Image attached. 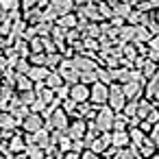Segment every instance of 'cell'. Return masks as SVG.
Listing matches in <instances>:
<instances>
[{
  "label": "cell",
  "instance_id": "1",
  "mask_svg": "<svg viewBox=\"0 0 159 159\" xmlns=\"http://www.w3.org/2000/svg\"><path fill=\"white\" fill-rule=\"evenodd\" d=\"M107 105L116 111V113H120L122 111V107L126 105V96H124V92H122V85L120 83H109V96H107Z\"/></svg>",
  "mask_w": 159,
  "mask_h": 159
},
{
  "label": "cell",
  "instance_id": "2",
  "mask_svg": "<svg viewBox=\"0 0 159 159\" xmlns=\"http://www.w3.org/2000/svg\"><path fill=\"white\" fill-rule=\"evenodd\" d=\"M113 116H116V111H113L109 105H100V107H98V111H96V118H94V124H96V129H98L100 133H107V131H111Z\"/></svg>",
  "mask_w": 159,
  "mask_h": 159
},
{
  "label": "cell",
  "instance_id": "3",
  "mask_svg": "<svg viewBox=\"0 0 159 159\" xmlns=\"http://www.w3.org/2000/svg\"><path fill=\"white\" fill-rule=\"evenodd\" d=\"M107 96H109V85L96 81L89 85V102L98 109L100 105H107Z\"/></svg>",
  "mask_w": 159,
  "mask_h": 159
},
{
  "label": "cell",
  "instance_id": "4",
  "mask_svg": "<svg viewBox=\"0 0 159 159\" xmlns=\"http://www.w3.org/2000/svg\"><path fill=\"white\" fill-rule=\"evenodd\" d=\"M70 61H72V68H74L79 74H83V72H92V70L98 68V61H96L94 57H89V55H76V57H72Z\"/></svg>",
  "mask_w": 159,
  "mask_h": 159
},
{
  "label": "cell",
  "instance_id": "5",
  "mask_svg": "<svg viewBox=\"0 0 159 159\" xmlns=\"http://www.w3.org/2000/svg\"><path fill=\"white\" fill-rule=\"evenodd\" d=\"M85 131H87V124H85L83 118H70V124L66 129V135L70 139H83Z\"/></svg>",
  "mask_w": 159,
  "mask_h": 159
},
{
  "label": "cell",
  "instance_id": "6",
  "mask_svg": "<svg viewBox=\"0 0 159 159\" xmlns=\"http://www.w3.org/2000/svg\"><path fill=\"white\" fill-rule=\"evenodd\" d=\"M22 129L26 131V133H35V131H39V129H44V116L42 113H26L24 118H22Z\"/></svg>",
  "mask_w": 159,
  "mask_h": 159
},
{
  "label": "cell",
  "instance_id": "7",
  "mask_svg": "<svg viewBox=\"0 0 159 159\" xmlns=\"http://www.w3.org/2000/svg\"><path fill=\"white\" fill-rule=\"evenodd\" d=\"M59 74H61V79H63V83H68V85H74V83H79V72L72 68V61L70 59H66V61H61L59 63V70H57Z\"/></svg>",
  "mask_w": 159,
  "mask_h": 159
},
{
  "label": "cell",
  "instance_id": "8",
  "mask_svg": "<svg viewBox=\"0 0 159 159\" xmlns=\"http://www.w3.org/2000/svg\"><path fill=\"white\" fill-rule=\"evenodd\" d=\"M68 98H72L74 102H89V85H85L81 81L70 85V96Z\"/></svg>",
  "mask_w": 159,
  "mask_h": 159
},
{
  "label": "cell",
  "instance_id": "9",
  "mask_svg": "<svg viewBox=\"0 0 159 159\" xmlns=\"http://www.w3.org/2000/svg\"><path fill=\"white\" fill-rule=\"evenodd\" d=\"M122 92H124L126 100H137V98L144 96V85L139 81H129V83L122 85Z\"/></svg>",
  "mask_w": 159,
  "mask_h": 159
},
{
  "label": "cell",
  "instance_id": "10",
  "mask_svg": "<svg viewBox=\"0 0 159 159\" xmlns=\"http://www.w3.org/2000/svg\"><path fill=\"white\" fill-rule=\"evenodd\" d=\"M50 9L59 16H66V13H72L76 7H74V0H50Z\"/></svg>",
  "mask_w": 159,
  "mask_h": 159
},
{
  "label": "cell",
  "instance_id": "11",
  "mask_svg": "<svg viewBox=\"0 0 159 159\" xmlns=\"http://www.w3.org/2000/svg\"><path fill=\"white\" fill-rule=\"evenodd\" d=\"M129 144H131L129 131H111V146L113 148H124Z\"/></svg>",
  "mask_w": 159,
  "mask_h": 159
},
{
  "label": "cell",
  "instance_id": "12",
  "mask_svg": "<svg viewBox=\"0 0 159 159\" xmlns=\"http://www.w3.org/2000/svg\"><path fill=\"white\" fill-rule=\"evenodd\" d=\"M152 37V33L144 26V24H137L135 26V37H133V44H148V39Z\"/></svg>",
  "mask_w": 159,
  "mask_h": 159
},
{
  "label": "cell",
  "instance_id": "13",
  "mask_svg": "<svg viewBox=\"0 0 159 159\" xmlns=\"http://www.w3.org/2000/svg\"><path fill=\"white\" fill-rule=\"evenodd\" d=\"M116 157H118V159H142L139 152H137V148H135L133 144H129V146H124V148H118Z\"/></svg>",
  "mask_w": 159,
  "mask_h": 159
},
{
  "label": "cell",
  "instance_id": "14",
  "mask_svg": "<svg viewBox=\"0 0 159 159\" xmlns=\"http://www.w3.org/2000/svg\"><path fill=\"white\" fill-rule=\"evenodd\" d=\"M48 72H50V70H48L46 66H39V68L35 66V68H31V70H26V74H29V79H31V81H39V83H42V81H44V79L48 76Z\"/></svg>",
  "mask_w": 159,
  "mask_h": 159
},
{
  "label": "cell",
  "instance_id": "15",
  "mask_svg": "<svg viewBox=\"0 0 159 159\" xmlns=\"http://www.w3.org/2000/svg\"><path fill=\"white\" fill-rule=\"evenodd\" d=\"M146 22V13H142L139 9H131V13L126 16V24H131V26H137V24H144Z\"/></svg>",
  "mask_w": 159,
  "mask_h": 159
},
{
  "label": "cell",
  "instance_id": "16",
  "mask_svg": "<svg viewBox=\"0 0 159 159\" xmlns=\"http://www.w3.org/2000/svg\"><path fill=\"white\" fill-rule=\"evenodd\" d=\"M129 129V118L120 111L113 116V122H111V131H126Z\"/></svg>",
  "mask_w": 159,
  "mask_h": 159
},
{
  "label": "cell",
  "instance_id": "17",
  "mask_svg": "<svg viewBox=\"0 0 159 159\" xmlns=\"http://www.w3.org/2000/svg\"><path fill=\"white\" fill-rule=\"evenodd\" d=\"M44 81H46V87H50V89H57L59 85H63V79H61V74L57 70H50Z\"/></svg>",
  "mask_w": 159,
  "mask_h": 159
},
{
  "label": "cell",
  "instance_id": "18",
  "mask_svg": "<svg viewBox=\"0 0 159 159\" xmlns=\"http://www.w3.org/2000/svg\"><path fill=\"white\" fill-rule=\"evenodd\" d=\"M157 70H159V66H157L155 61H150V59H146V61H144V66L139 68V72H142V76H144V79L155 76V74H157Z\"/></svg>",
  "mask_w": 159,
  "mask_h": 159
},
{
  "label": "cell",
  "instance_id": "19",
  "mask_svg": "<svg viewBox=\"0 0 159 159\" xmlns=\"http://www.w3.org/2000/svg\"><path fill=\"white\" fill-rule=\"evenodd\" d=\"M126 131H129V139H131L133 146H139V144L146 139V133H142L139 126H131V129H126Z\"/></svg>",
  "mask_w": 159,
  "mask_h": 159
},
{
  "label": "cell",
  "instance_id": "20",
  "mask_svg": "<svg viewBox=\"0 0 159 159\" xmlns=\"http://www.w3.org/2000/svg\"><path fill=\"white\" fill-rule=\"evenodd\" d=\"M111 9H113V16H120V18H124V20H126V16L131 13V9H133V7H131L129 2H122V0H118V2H116Z\"/></svg>",
  "mask_w": 159,
  "mask_h": 159
},
{
  "label": "cell",
  "instance_id": "21",
  "mask_svg": "<svg viewBox=\"0 0 159 159\" xmlns=\"http://www.w3.org/2000/svg\"><path fill=\"white\" fill-rule=\"evenodd\" d=\"M96 79H98L100 83H105V85L113 83V79H111V70L105 68V66H98V68H96Z\"/></svg>",
  "mask_w": 159,
  "mask_h": 159
},
{
  "label": "cell",
  "instance_id": "22",
  "mask_svg": "<svg viewBox=\"0 0 159 159\" xmlns=\"http://www.w3.org/2000/svg\"><path fill=\"white\" fill-rule=\"evenodd\" d=\"M24 148H26V142H24L22 137H13V139L9 142V150H11L13 155H16V152H22Z\"/></svg>",
  "mask_w": 159,
  "mask_h": 159
},
{
  "label": "cell",
  "instance_id": "23",
  "mask_svg": "<svg viewBox=\"0 0 159 159\" xmlns=\"http://www.w3.org/2000/svg\"><path fill=\"white\" fill-rule=\"evenodd\" d=\"M122 113H124L126 118L137 116V100H126V105L122 107Z\"/></svg>",
  "mask_w": 159,
  "mask_h": 159
},
{
  "label": "cell",
  "instance_id": "24",
  "mask_svg": "<svg viewBox=\"0 0 159 159\" xmlns=\"http://www.w3.org/2000/svg\"><path fill=\"white\" fill-rule=\"evenodd\" d=\"M79 81H81V83H85V85H92V83H96V81H98V79H96V70L79 74Z\"/></svg>",
  "mask_w": 159,
  "mask_h": 159
},
{
  "label": "cell",
  "instance_id": "25",
  "mask_svg": "<svg viewBox=\"0 0 159 159\" xmlns=\"http://www.w3.org/2000/svg\"><path fill=\"white\" fill-rule=\"evenodd\" d=\"M0 126H2V129H13L16 126V120L9 113H5V116H0Z\"/></svg>",
  "mask_w": 159,
  "mask_h": 159
},
{
  "label": "cell",
  "instance_id": "26",
  "mask_svg": "<svg viewBox=\"0 0 159 159\" xmlns=\"http://www.w3.org/2000/svg\"><path fill=\"white\" fill-rule=\"evenodd\" d=\"M79 159H100V155H98V152H94L92 148H83V150H81V155H79Z\"/></svg>",
  "mask_w": 159,
  "mask_h": 159
},
{
  "label": "cell",
  "instance_id": "27",
  "mask_svg": "<svg viewBox=\"0 0 159 159\" xmlns=\"http://www.w3.org/2000/svg\"><path fill=\"white\" fill-rule=\"evenodd\" d=\"M146 122H150V124H155V122H159V109L157 107H152L150 111H148V116L144 118Z\"/></svg>",
  "mask_w": 159,
  "mask_h": 159
},
{
  "label": "cell",
  "instance_id": "28",
  "mask_svg": "<svg viewBox=\"0 0 159 159\" xmlns=\"http://www.w3.org/2000/svg\"><path fill=\"white\" fill-rule=\"evenodd\" d=\"M59 63H61V55H52V52H50V57H48V66H46V68H48V70H50V68L57 70Z\"/></svg>",
  "mask_w": 159,
  "mask_h": 159
},
{
  "label": "cell",
  "instance_id": "29",
  "mask_svg": "<svg viewBox=\"0 0 159 159\" xmlns=\"http://www.w3.org/2000/svg\"><path fill=\"white\" fill-rule=\"evenodd\" d=\"M109 24H111V26H116V29H120V26H124V24H126V20H124V18H120V16H111V18H109Z\"/></svg>",
  "mask_w": 159,
  "mask_h": 159
},
{
  "label": "cell",
  "instance_id": "30",
  "mask_svg": "<svg viewBox=\"0 0 159 159\" xmlns=\"http://www.w3.org/2000/svg\"><path fill=\"white\" fill-rule=\"evenodd\" d=\"M137 126H139V131H142V133H146V135H150V131H152V124H150V122H146V120H139V124H137Z\"/></svg>",
  "mask_w": 159,
  "mask_h": 159
},
{
  "label": "cell",
  "instance_id": "31",
  "mask_svg": "<svg viewBox=\"0 0 159 159\" xmlns=\"http://www.w3.org/2000/svg\"><path fill=\"white\" fill-rule=\"evenodd\" d=\"M146 46H148L150 50H159V33H157V35H152V37L148 39V44H146Z\"/></svg>",
  "mask_w": 159,
  "mask_h": 159
},
{
  "label": "cell",
  "instance_id": "32",
  "mask_svg": "<svg viewBox=\"0 0 159 159\" xmlns=\"http://www.w3.org/2000/svg\"><path fill=\"white\" fill-rule=\"evenodd\" d=\"M0 5H2L5 9H16L18 7V0H0Z\"/></svg>",
  "mask_w": 159,
  "mask_h": 159
},
{
  "label": "cell",
  "instance_id": "33",
  "mask_svg": "<svg viewBox=\"0 0 159 159\" xmlns=\"http://www.w3.org/2000/svg\"><path fill=\"white\" fill-rule=\"evenodd\" d=\"M22 100H24V102H26V105H31V102H33V100H35V94H31V92H29V89H26V92H24V94H22Z\"/></svg>",
  "mask_w": 159,
  "mask_h": 159
},
{
  "label": "cell",
  "instance_id": "34",
  "mask_svg": "<svg viewBox=\"0 0 159 159\" xmlns=\"http://www.w3.org/2000/svg\"><path fill=\"white\" fill-rule=\"evenodd\" d=\"M13 159H29V155L22 150V152H16V155H13Z\"/></svg>",
  "mask_w": 159,
  "mask_h": 159
},
{
  "label": "cell",
  "instance_id": "35",
  "mask_svg": "<svg viewBox=\"0 0 159 159\" xmlns=\"http://www.w3.org/2000/svg\"><path fill=\"white\" fill-rule=\"evenodd\" d=\"M152 133H159V122H155V124H152Z\"/></svg>",
  "mask_w": 159,
  "mask_h": 159
},
{
  "label": "cell",
  "instance_id": "36",
  "mask_svg": "<svg viewBox=\"0 0 159 159\" xmlns=\"http://www.w3.org/2000/svg\"><path fill=\"white\" fill-rule=\"evenodd\" d=\"M122 2H129L131 7H135V5H137V0H122Z\"/></svg>",
  "mask_w": 159,
  "mask_h": 159
},
{
  "label": "cell",
  "instance_id": "37",
  "mask_svg": "<svg viewBox=\"0 0 159 159\" xmlns=\"http://www.w3.org/2000/svg\"><path fill=\"white\" fill-rule=\"evenodd\" d=\"M105 2H107V5H109V7H113V5H116V2H118V0H105Z\"/></svg>",
  "mask_w": 159,
  "mask_h": 159
},
{
  "label": "cell",
  "instance_id": "38",
  "mask_svg": "<svg viewBox=\"0 0 159 159\" xmlns=\"http://www.w3.org/2000/svg\"><path fill=\"white\" fill-rule=\"evenodd\" d=\"M152 9H159V0H152Z\"/></svg>",
  "mask_w": 159,
  "mask_h": 159
},
{
  "label": "cell",
  "instance_id": "39",
  "mask_svg": "<svg viewBox=\"0 0 159 159\" xmlns=\"http://www.w3.org/2000/svg\"><path fill=\"white\" fill-rule=\"evenodd\" d=\"M155 20H157V24H159V9H155Z\"/></svg>",
  "mask_w": 159,
  "mask_h": 159
},
{
  "label": "cell",
  "instance_id": "40",
  "mask_svg": "<svg viewBox=\"0 0 159 159\" xmlns=\"http://www.w3.org/2000/svg\"><path fill=\"white\" fill-rule=\"evenodd\" d=\"M157 157H159V148H157Z\"/></svg>",
  "mask_w": 159,
  "mask_h": 159
},
{
  "label": "cell",
  "instance_id": "41",
  "mask_svg": "<svg viewBox=\"0 0 159 159\" xmlns=\"http://www.w3.org/2000/svg\"><path fill=\"white\" fill-rule=\"evenodd\" d=\"M111 159H118V157H111Z\"/></svg>",
  "mask_w": 159,
  "mask_h": 159
},
{
  "label": "cell",
  "instance_id": "42",
  "mask_svg": "<svg viewBox=\"0 0 159 159\" xmlns=\"http://www.w3.org/2000/svg\"><path fill=\"white\" fill-rule=\"evenodd\" d=\"M157 159H159V157H157Z\"/></svg>",
  "mask_w": 159,
  "mask_h": 159
}]
</instances>
